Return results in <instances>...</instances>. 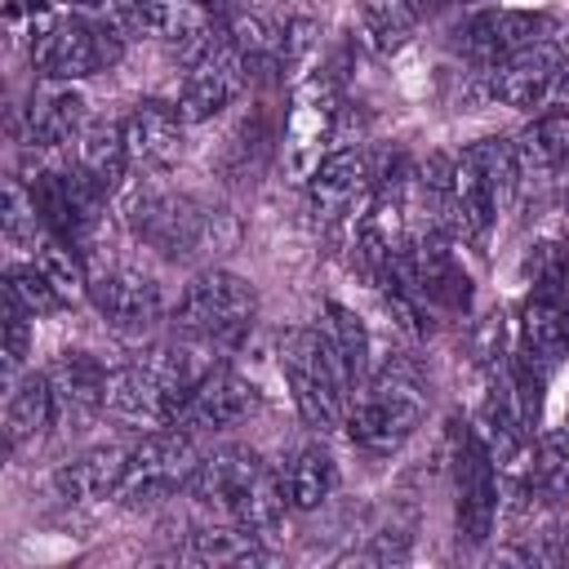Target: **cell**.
I'll return each mask as SVG.
<instances>
[{"label":"cell","mask_w":569,"mask_h":569,"mask_svg":"<svg viewBox=\"0 0 569 569\" xmlns=\"http://www.w3.org/2000/svg\"><path fill=\"white\" fill-rule=\"evenodd\" d=\"M187 493L204 507H213L222 520H236L253 533H276L284 520V480L244 445H227L209 458H200Z\"/></svg>","instance_id":"1"},{"label":"cell","mask_w":569,"mask_h":569,"mask_svg":"<svg viewBox=\"0 0 569 569\" xmlns=\"http://www.w3.org/2000/svg\"><path fill=\"white\" fill-rule=\"evenodd\" d=\"M422 418H427V382L405 356L382 360L347 409L351 440L369 453L400 449L422 427Z\"/></svg>","instance_id":"2"},{"label":"cell","mask_w":569,"mask_h":569,"mask_svg":"<svg viewBox=\"0 0 569 569\" xmlns=\"http://www.w3.org/2000/svg\"><path fill=\"white\" fill-rule=\"evenodd\" d=\"M280 373L293 391V405L307 427L316 431H338L351 409V382L347 369L329 342L325 329H289L280 338Z\"/></svg>","instance_id":"3"},{"label":"cell","mask_w":569,"mask_h":569,"mask_svg":"<svg viewBox=\"0 0 569 569\" xmlns=\"http://www.w3.org/2000/svg\"><path fill=\"white\" fill-rule=\"evenodd\" d=\"M253 320H258V293H253V284L240 280L236 271H222V267L200 271L182 289V298L173 307V329L187 333V338H196V342H204V347H213V351L240 347L249 338Z\"/></svg>","instance_id":"4"},{"label":"cell","mask_w":569,"mask_h":569,"mask_svg":"<svg viewBox=\"0 0 569 569\" xmlns=\"http://www.w3.org/2000/svg\"><path fill=\"white\" fill-rule=\"evenodd\" d=\"M124 53L120 31L107 18L84 13H44L31 36V67L44 80H84L116 67Z\"/></svg>","instance_id":"5"},{"label":"cell","mask_w":569,"mask_h":569,"mask_svg":"<svg viewBox=\"0 0 569 569\" xmlns=\"http://www.w3.org/2000/svg\"><path fill=\"white\" fill-rule=\"evenodd\" d=\"M200 458H196V445L187 431L178 427H164V431H151L142 436L133 449H129V462H124V480L116 489V498L124 507H151V502H164L173 498L178 489L191 485Z\"/></svg>","instance_id":"6"},{"label":"cell","mask_w":569,"mask_h":569,"mask_svg":"<svg viewBox=\"0 0 569 569\" xmlns=\"http://www.w3.org/2000/svg\"><path fill=\"white\" fill-rule=\"evenodd\" d=\"M129 227L138 240H147L151 249L169 253V258H187L196 249L209 244V213L191 200V196H178V191H160V187H142L133 191L129 200Z\"/></svg>","instance_id":"7"},{"label":"cell","mask_w":569,"mask_h":569,"mask_svg":"<svg viewBox=\"0 0 569 569\" xmlns=\"http://www.w3.org/2000/svg\"><path fill=\"white\" fill-rule=\"evenodd\" d=\"M453 480H458V502H453L458 542L480 547V542H489L493 520H498V467H493V458H489V449L476 431L458 436Z\"/></svg>","instance_id":"8"},{"label":"cell","mask_w":569,"mask_h":569,"mask_svg":"<svg viewBox=\"0 0 569 569\" xmlns=\"http://www.w3.org/2000/svg\"><path fill=\"white\" fill-rule=\"evenodd\" d=\"M333 120H338V93L329 76H311L298 84L289 120H284V164L293 178H311L316 164L325 160V142L333 138Z\"/></svg>","instance_id":"9"},{"label":"cell","mask_w":569,"mask_h":569,"mask_svg":"<svg viewBox=\"0 0 569 569\" xmlns=\"http://www.w3.org/2000/svg\"><path fill=\"white\" fill-rule=\"evenodd\" d=\"M551 27L556 22L547 13H533V9H480V13L462 18L453 36H458V49L476 67L489 71L493 62H502V58H511V53L547 40Z\"/></svg>","instance_id":"10"},{"label":"cell","mask_w":569,"mask_h":569,"mask_svg":"<svg viewBox=\"0 0 569 569\" xmlns=\"http://www.w3.org/2000/svg\"><path fill=\"white\" fill-rule=\"evenodd\" d=\"M89 298H93L98 316L116 333H129V338L151 333L160 325V316H164L160 284L147 271H133V267H111V271L93 276L89 280Z\"/></svg>","instance_id":"11"},{"label":"cell","mask_w":569,"mask_h":569,"mask_svg":"<svg viewBox=\"0 0 569 569\" xmlns=\"http://www.w3.org/2000/svg\"><path fill=\"white\" fill-rule=\"evenodd\" d=\"M253 409H258V387H253L249 378H240L236 369L213 365V369L200 378V387L182 400V409H178V418H173L169 427H178V431H187V436L227 431V427L244 422Z\"/></svg>","instance_id":"12"},{"label":"cell","mask_w":569,"mask_h":569,"mask_svg":"<svg viewBox=\"0 0 569 569\" xmlns=\"http://www.w3.org/2000/svg\"><path fill=\"white\" fill-rule=\"evenodd\" d=\"M244 80H249V62L240 58V49H236V44L227 40V31H222V40H218L196 67H187V80H182V89H178V111H182V120H187V124H200V120L218 116L222 107L236 102V93L244 89Z\"/></svg>","instance_id":"13"},{"label":"cell","mask_w":569,"mask_h":569,"mask_svg":"<svg viewBox=\"0 0 569 569\" xmlns=\"http://www.w3.org/2000/svg\"><path fill=\"white\" fill-rule=\"evenodd\" d=\"M556 80H560V44L551 40H538L485 71L489 98L507 107H542L556 93Z\"/></svg>","instance_id":"14"},{"label":"cell","mask_w":569,"mask_h":569,"mask_svg":"<svg viewBox=\"0 0 569 569\" xmlns=\"http://www.w3.org/2000/svg\"><path fill=\"white\" fill-rule=\"evenodd\" d=\"M307 191H311V209L325 222H338L365 196H373V164L365 151H333L316 164V173L307 178Z\"/></svg>","instance_id":"15"},{"label":"cell","mask_w":569,"mask_h":569,"mask_svg":"<svg viewBox=\"0 0 569 569\" xmlns=\"http://www.w3.org/2000/svg\"><path fill=\"white\" fill-rule=\"evenodd\" d=\"M182 111L178 102L164 98H142L129 116H124V138H129V156L142 169H169L182 156Z\"/></svg>","instance_id":"16"},{"label":"cell","mask_w":569,"mask_h":569,"mask_svg":"<svg viewBox=\"0 0 569 569\" xmlns=\"http://www.w3.org/2000/svg\"><path fill=\"white\" fill-rule=\"evenodd\" d=\"M89 102L71 80H44L27 107V138L36 147H67L84 133Z\"/></svg>","instance_id":"17"},{"label":"cell","mask_w":569,"mask_h":569,"mask_svg":"<svg viewBox=\"0 0 569 569\" xmlns=\"http://www.w3.org/2000/svg\"><path fill=\"white\" fill-rule=\"evenodd\" d=\"M107 413L124 418V422H142V427H169L173 422V400L164 396V387L147 373L142 360L111 369L107 378Z\"/></svg>","instance_id":"18"},{"label":"cell","mask_w":569,"mask_h":569,"mask_svg":"<svg viewBox=\"0 0 569 569\" xmlns=\"http://www.w3.org/2000/svg\"><path fill=\"white\" fill-rule=\"evenodd\" d=\"M124 462H129V449H124V445H98V449L71 458L67 467H58L53 493H58L62 502L116 498V489H120V480H124Z\"/></svg>","instance_id":"19"},{"label":"cell","mask_w":569,"mask_h":569,"mask_svg":"<svg viewBox=\"0 0 569 569\" xmlns=\"http://www.w3.org/2000/svg\"><path fill=\"white\" fill-rule=\"evenodd\" d=\"M520 351L529 360H538L542 369H551L569 351V302H565V293H547V289L529 293V302L520 311Z\"/></svg>","instance_id":"20"},{"label":"cell","mask_w":569,"mask_h":569,"mask_svg":"<svg viewBox=\"0 0 569 569\" xmlns=\"http://www.w3.org/2000/svg\"><path fill=\"white\" fill-rule=\"evenodd\" d=\"M58 413V391L49 382V373H27L9 387L4 396V445L9 449H22L31 440H40L49 431Z\"/></svg>","instance_id":"21"},{"label":"cell","mask_w":569,"mask_h":569,"mask_svg":"<svg viewBox=\"0 0 569 569\" xmlns=\"http://www.w3.org/2000/svg\"><path fill=\"white\" fill-rule=\"evenodd\" d=\"M493 222H498V200H493L480 164L471 160V151H462L453 160V231L471 244H485Z\"/></svg>","instance_id":"22"},{"label":"cell","mask_w":569,"mask_h":569,"mask_svg":"<svg viewBox=\"0 0 569 569\" xmlns=\"http://www.w3.org/2000/svg\"><path fill=\"white\" fill-rule=\"evenodd\" d=\"M129 138L124 120H89L84 133L76 138V169H84L102 191H116L124 169H129Z\"/></svg>","instance_id":"23"},{"label":"cell","mask_w":569,"mask_h":569,"mask_svg":"<svg viewBox=\"0 0 569 569\" xmlns=\"http://www.w3.org/2000/svg\"><path fill=\"white\" fill-rule=\"evenodd\" d=\"M182 560L191 565H231V569H244V565H262L267 560V547H262V533L236 525V520H222V525H204L191 533V542L182 547Z\"/></svg>","instance_id":"24"},{"label":"cell","mask_w":569,"mask_h":569,"mask_svg":"<svg viewBox=\"0 0 569 569\" xmlns=\"http://www.w3.org/2000/svg\"><path fill=\"white\" fill-rule=\"evenodd\" d=\"M516 142V156H520V169L525 173H560L569 169V107H551L542 116H533V124L520 129Z\"/></svg>","instance_id":"25"},{"label":"cell","mask_w":569,"mask_h":569,"mask_svg":"<svg viewBox=\"0 0 569 569\" xmlns=\"http://www.w3.org/2000/svg\"><path fill=\"white\" fill-rule=\"evenodd\" d=\"M107 378H111V369H102V360L89 356V351H62L58 365L49 369V382L58 391V405H67L76 413L107 409Z\"/></svg>","instance_id":"26"},{"label":"cell","mask_w":569,"mask_h":569,"mask_svg":"<svg viewBox=\"0 0 569 569\" xmlns=\"http://www.w3.org/2000/svg\"><path fill=\"white\" fill-rule=\"evenodd\" d=\"M280 480H284V498H289L293 511H316V507L333 493V485H338V467H333L329 449H320V445H302V449H293V453L284 458Z\"/></svg>","instance_id":"27"},{"label":"cell","mask_w":569,"mask_h":569,"mask_svg":"<svg viewBox=\"0 0 569 569\" xmlns=\"http://www.w3.org/2000/svg\"><path fill=\"white\" fill-rule=\"evenodd\" d=\"M418 31V9L409 0H360V36L373 53H400Z\"/></svg>","instance_id":"28"},{"label":"cell","mask_w":569,"mask_h":569,"mask_svg":"<svg viewBox=\"0 0 569 569\" xmlns=\"http://www.w3.org/2000/svg\"><path fill=\"white\" fill-rule=\"evenodd\" d=\"M520 489L547 507H560L569 498V445L560 436H547L538 440V449L529 453L525 462V476H520Z\"/></svg>","instance_id":"29"},{"label":"cell","mask_w":569,"mask_h":569,"mask_svg":"<svg viewBox=\"0 0 569 569\" xmlns=\"http://www.w3.org/2000/svg\"><path fill=\"white\" fill-rule=\"evenodd\" d=\"M325 333H329V342H333V351H338V360H342V369H347V382H351V391L356 387H365V378H369V333H365V325H360V316L356 311H347L342 302H325Z\"/></svg>","instance_id":"30"},{"label":"cell","mask_w":569,"mask_h":569,"mask_svg":"<svg viewBox=\"0 0 569 569\" xmlns=\"http://www.w3.org/2000/svg\"><path fill=\"white\" fill-rule=\"evenodd\" d=\"M467 151L480 164V173H485V182H489V191L498 200V213H502L516 200V187H520V173H525L520 169V156H516V142L511 138H480Z\"/></svg>","instance_id":"31"},{"label":"cell","mask_w":569,"mask_h":569,"mask_svg":"<svg viewBox=\"0 0 569 569\" xmlns=\"http://www.w3.org/2000/svg\"><path fill=\"white\" fill-rule=\"evenodd\" d=\"M36 262L44 267V276L58 284V293L71 302V298H80L84 289H89V276H84V262H80V253H76V244H67L62 236H53V231H44L40 240H36Z\"/></svg>","instance_id":"32"},{"label":"cell","mask_w":569,"mask_h":569,"mask_svg":"<svg viewBox=\"0 0 569 569\" xmlns=\"http://www.w3.org/2000/svg\"><path fill=\"white\" fill-rule=\"evenodd\" d=\"M4 293H9L18 307H27L31 316H49V311L67 307V298H62L58 284L44 276L40 262H13V267L4 271Z\"/></svg>","instance_id":"33"},{"label":"cell","mask_w":569,"mask_h":569,"mask_svg":"<svg viewBox=\"0 0 569 569\" xmlns=\"http://www.w3.org/2000/svg\"><path fill=\"white\" fill-rule=\"evenodd\" d=\"M0 222H4V236H9L13 244H36V240H40L44 222H40V209H36V196H31V187H27V182L9 178Z\"/></svg>","instance_id":"34"},{"label":"cell","mask_w":569,"mask_h":569,"mask_svg":"<svg viewBox=\"0 0 569 569\" xmlns=\"http://www.w3.org/2000/svg\"><path fill=\"white\" fill-rule=\"evenodd\" d=\"M31 320L36 316L4 293V373H13L27 360V351H31Z\"/></svg>","instance_id":"35"},{"label":"cell","mask_w":569,"mask_h":569,"mask_svg":"<svg viewBox=\"0 0 569 569\" xmlns=\"http://www.w3.org/2000/svg\"><path fill=\"white\" fill-rule=\"evenodd\" d=\"M405 556H409L405 533H378L369 542V551H360V560H373V565H391V560H405Z\"/></svg>","instance_id":"36"},{"label":"cell","mask_w":569,"mask_h":569,"mask_svg":"<svg viewBox=\"0 0 569 569\" xmlns=\"http://www.w3.org/2000/svg\"><path fill=\"white\" fill-rule=\"evenodd\" d=\"M556 98H569V40L560 44V80H556Z\"/></svg>","instance_id":"37"},{"label":"cell","mask_w":569,"mask_h":569,"mask_svg":"<svg viewBox=\"0 0 569 569\" xmlns=\"http://www.w3.org/2000/svg\"><path fill=\"white\" fill-rule=\"evenodd\" d=\"M565 218H569V191H565Z\"/></svg>","instance_id":"38"}]
</instances>
